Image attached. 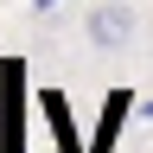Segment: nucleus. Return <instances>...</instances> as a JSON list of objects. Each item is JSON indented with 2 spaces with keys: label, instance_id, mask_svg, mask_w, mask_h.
Wrapping results in <instances>:
<instances>
[{
  "label": "nucleus",
  "instance_id": "nucleus-1",
  "mask_svg": "<svg viewBox=\"0 0 153 153\" xmlns=\"http://www.w3.org/2000/svg\"><path fill=\"white\" fill-rule=\"evenodd\" d=\"M0 153H26V64H0Z\"/></svg>",
  "mask_w": 153,
  "mask_h": 153
},
{
  "label": "nucleus",
  "instance_id": "nucleus-3",
  "mask_svg": "<svg viewBox=\"0 0 153 153\" xmlns=\"http://www.w3.org/2000/svg\"><path fill=\"white\" fill-rule=\"evenodd\" d=\"M45 115H51V128H57V153H83L76 121H70V108H64V96H57V89H45Z\"/></svg>",
  "mask_w": 153,
  "mask_h": 153
},
{
  "label": "nucleus",
  "instance_id": "nucleus-2",
  "mask_svg": "<svg viewBox=\"0 0 153 153\" xmlns=\"http://www.w3.org/2000/svg\"><path fill=\"white\" fill-rule=\"evenodd\" d=\"M83 38L96 51H121L128 38H134V13L121 7V0H102V7H89V19H83Z\"/></svg>",
  "mask_w": 153,
  "mask_h": 153
}]
</instances>
